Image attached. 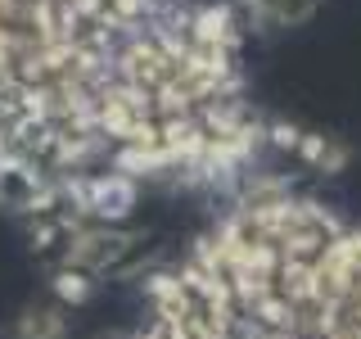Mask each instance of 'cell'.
Masks as SVG:
<instances>
[{
	"mask_svg": "<svg viewBox=\"0 0 361 339\" xmlns=\"http://www.w3.org/2000/svg\"><path fill=\"white\" fill-rule=\"evenodd\" d=\"M212 5L0 0V172L32 190L104 167Z\"/></svg>",
	"mask_w": 361,
	"mask_h": 339,
	"instance_id": "1",
	"label": "cell"
},
{
	"mask_svg": "<svg viewBox=\"0 0 361 339\" xmlns=\"http://www.w3.org/2000/svg\"><path fill=\"white\" fill-rule=\"evenodd\" d=\"M135 339H361V226L248 199L158 276Z\"/></svg>",
	"mask_w": 361,
	"mask_h": 339,
	"instance_id": "2",
	"label": "cell"
}]
</instances>
